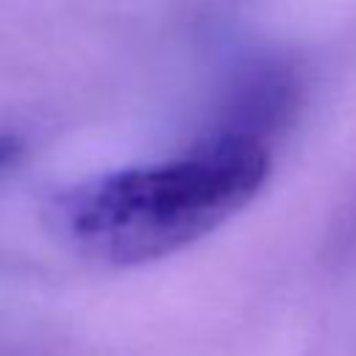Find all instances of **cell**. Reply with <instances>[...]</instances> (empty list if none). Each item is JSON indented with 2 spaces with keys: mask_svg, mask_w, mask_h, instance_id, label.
Masks as SVG:
<instances>
[{
  "mask_svg": "<svg viewBox=\"0 0 356 356\" xmlns=\"http://www.w3.org/2000/svg\"><path fill=\"white\" fill-rule=\"evenodd\" d=\"M270 145L209 131L167 161L111 170L50 200L53 234L78 256L139 267L172 256L239 214L267 184Z\"/></svg>",
  "mask_w": 356,
  "mask_h": 356,
  "instance_id": "1",
  "label": "cell"
},
{
  "mask_svg": "<svg viewBox=\"0 0 356 356\" xmlns=\"http://www.w3.org/2000/svg\"><path fill=\"white\" fill-rule=\"evenodd\" d=\"M298 103L295 72L281 61H256L248 67L220 108V120L211 131L234 134L270 145V136L284 128Z\"/></svg>",
  "mask_w": 356,
  "mask_h": 356,
  "instance_id": "2",
  "label": "cell"
},
{
  "mask_svg": "<svg viewBox=\"0 0 356 356\" xmlns=\"http://www.w3.org/2000/svg\"><path fill=\"white\" fill-rule=\"evenodd\" d=\"M17 153H19V142L14 136H8V134H0V170L6 164H11L17 159Z\"/></svg>",
  "mask_w": 356,
  "mask_h": 356,
  "instance_id": "3",
  "label": "cell"
}]
</instances>
